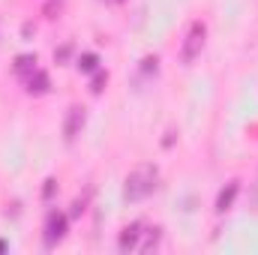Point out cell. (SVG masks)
<instances>
[{
    "label": "cell",
    "instance_id": "obj_1",
    "mask_svg": "<svg viewBox=\"0 0 258 255\" xmlns=\"http://www.w3.org/2000/svg\"><path fill=\"white\" fill-rule=\"evenodd\" d=\"M156 180V168L153 165H141V168H135L132 174L126 177V198L129 201H138V198H144V195H150L153 192V183Z\"/></svg>",
    "mask_w": 258,
    "mask_h": 255
},
{
    "label": "cell",
    "instance_id": "obj_9",
    "mask_svg": "<svg viewBox=\"0 0 258 255\" xmlns=\"http://www.w3.org/2000/svg\"><path fill=\"white\" fill-rule=\"evenodd\" d=\"M99 63V57L96 54H81V60H78V69H84V72H93Z\"/></svg>",
    "mask_w": 258,
    "mask_h": 255
},
{
    "label": "cell",
    "instance_id": "obj_7",
    "mask_svg": "<svg viewBox=\"0 0 258 255\" xmlns=\"http://www.w3.org/2000/svg\"><path fill=\"white\" fill-rule=\"evenodd\" d=\"M27 90H30V93H45V90H48V75H45L42 69L30 72V78H27Z\"/></svg>",
    "mask_w": 258,
    "mask_h": 255
},
{
    "label": "cell",
    "instance_id": "obj_13",
    "mask_svg": "<svg viewBox=\"0 0 258 255\" xmlns=\"http://www.w3.org/2000/svg\"><path fill=\"white\" fill-rule=\"evenodd\" d=\"M54 57H57V60H66V57H69V45H63L60 51H54Z\"/></svg>",
    "mask_w": 258,
    "mask_h": 255
},
{
    "label": "cell",
    "instance_id": "obj_11",
    "mask_svg": "<svg viewBox=\"0 0 258 255\" xmlns=\"http://www.w3.org/2000/svg\"><path fill=\"white\" fill-rule=\"evenodd\" d=\"M150 69L156 72V57H144V72H150Z\"/></svg>",
    "mask_w": 258,
    "mask_h": 255
},
{
    "label": "cell",
    "instance_id": "obj_6",
    "mask_svg": "<svg viewBox=\"0 0 258 255\" xmlns=\"http://www.w3.org/2000/svg\"><path fill=\"white\" fill-rule=\"evenodd\" d=\"M138 237H141V225H138V222H132V225L123 228V234H120L117 246H120L123 252H126V249H135V246H138Z\"/></svg>",
    "mask_w": 258,
    "mask_h": 255
},
{
    "label": "cell",
    "instance_id": "obj_2",
    "mask_svg": "<svg viewBox=\"0 0 258 255\" xmlns=\"http://www.w3.org/2000/svg\"><path fill=\"white\" fill-rule=\"evenodd\" d=\"M204 36H207V27H204L201 21H192L189 30H186V36H183V48H180V60H183L186 66L201 54V48H204Z\"/></svg>",
    "mask_w": 258,
    "mask_h": 255
},
{
    "label": "cell",
    "instance_id": "obj_4",
    "mask_svg": "<svg viewBox=\"0 0 258 255\" xmlns=\"http://www.w3.org/2000/svg\"><path fill=\"white\" fill-rule=\"evenodd\" d=\"M81 126H84V108H69V114H66V126H63V135L66 141H72L78 132H81Z\"/></svg>",
    "mask_w": 258,
    "mask_h": 255
},
{
    "label": "cell",
    "instance_id": "obj_3",
    "mask_svg": "<svg viewBox=\"0 0 258 255\" xmlns=\"http://www.w3.org/2000/svg\"><path fill=\"white\" fill-rule=\"evenodd\" d=\"M66 237V216L63 213H48V222H45V243L54 246Z\"/></svg>",
    "mask_w": 258,
    "mask_h": 255
},
{
    "label": "cell",
    "instance_id": "obj_12",
    "mask_svg": "<svg viewBox=\"0 0 258 255\" xmlns=\"http://www.w3.org/2000/svg\"><path fill=\"white\" fill-rule=\"evenodd\" d=\"M42 195H45V198H51V195H54V180H45V189H42Z\"/></svg>",
    "mask_w": 258,
    "mask_h": 255
},
{
    "label": "cell",
    "instance_id": "obj_10",
    "mask_svg": "<svg viewBox=\"0 0 258 255\" xmlns=\"http://www.w3.org/2000/svg\"><path fill=\"white\" fill-rule=\"evenodd\" d=\"M105 81H108V75H105V72H96V78H93V93H99Z\"/></svg>",
    "mask_w": 258,
    "mask_h": 255
},
{
    "label": "cell",
    "instance_id": "obj_5",
    "mask_svg": "<svg viewBox=\"0 0 258 255\" xmlns=\"http://www.w3.org/2000/svg\"><path fill=\"white\" fill-rule=\"evenodd\" d=\"M237 192H240V183H237V180H231V183H228L225 189H222L219 195H216V210H219V213H225V210H228V207L234 204Z\"/></svg>",
    "mask_w": 258,
    "mask_h": 255
},
{
    "label": "cell",
    "instance_id": "obj_8",
    "mask_svg": "<svg viewBox=\"0 0 258 255\" xmlns=\"http://www.w3.org/2000/svg\"><path fill=\"white\" fill-rule=\"evenodd\" d=\"M15 72H18V75L36 72V54H21V57H15Z\"/></svg>",
    "mask_w": 258,
    "mask_h": 255
},
{
    "label": "cell",
    "instance_id": "obj_14",
    "mask_svg": "<svg viewBox=\"0 0 258 255\" xmlns=\"http://www.w3.org/2000/svg\"><path fill=\"white\" fill-rule=\"evenodd\" d=\"M3 249H6V243H3V240H0V252H3Z\"/></svg>",
    "mask_w": 258,
    "mask_h": 255
}]
</instances>
